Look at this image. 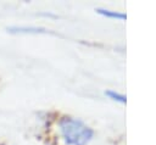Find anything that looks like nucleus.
<instances>
[{
    "mask_svg": "<svg viewBox=\"0 0 156 145\" xmlns=\"http://www.w3.org/2000/svg\"><path fill=\"white\" fill-rule=\"evenodd\" d=\"M58 129L67 145H88L94 136V130L82 119L74 117H62Z\"/></svg>",
    "mask_w": 156,
    "mask_h": 145,
    "instance_id": "1",
    "label": "nucleus"
},
{
    "mask_svg": "<svg viewBox=\"0 0 156 145\" xmlns=\"http://www.w3.org/2000/svg\"><path fill=\"white\" fill-rule=\"evenodd\" d=\"M99 15L106 17V18H112V19H126L127 18V15L121 12V11H115V10H108V9H102V7H98L95 10Z\"/></svg>",
    "mask_w": 156,
    "mask_h": 145,
    "instance_id": "2",
    "label": "nucleus"
},
{
    "mask_svg": "<svg viewBox=\"0 0 156 145\" xmlns=\"http://www.w3.org/2000/svg\"><path fill=\"white\" fill-rule=\"evenodd\" d=\"M7 30L10 33H41L44 32L41 28H37V27H10L7 28Z\"/></svg>",
    "mask_w": 156,
    "mask_h": 145,
    "instance_id": "3",
    "label": "nucleus"
},
{
    "mask_svg": "<svg viewBox=\"0 0 156 145\" xmlns=\"http://www.w3.org/2000/svg\"><path fill=\"white\" fill-rule=\"evenodd\" d=\"M105 95L108 96L111 100L116 101V102H119V104H126L127 102V96L116 91V90H106L105 91Z\"/></svg>",
    "mask_w": 156,
    "mask_h": 145,
    "instance_id": "4",
    "label": "nucleus"
}]
</instances>
